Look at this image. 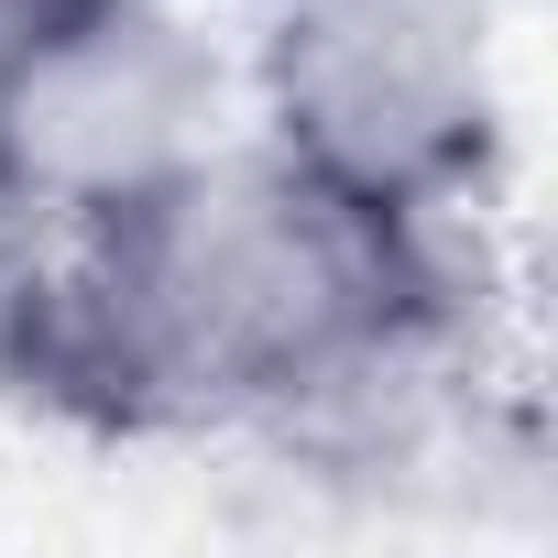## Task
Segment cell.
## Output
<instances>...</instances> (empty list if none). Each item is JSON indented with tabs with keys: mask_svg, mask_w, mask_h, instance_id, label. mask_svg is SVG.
<instances>
[{
	"mask_svg": "<svg viewBox=\"0 0 558 558\" xmlns=\"http://www.w3.org/2000/svg\"><path fill=\"white\" fill-rule=\"evenodd\" d=\"M460 329L438 219L351 197L286 143H219L121 219L34 230L0 274V395L88 438L296 427L416 384Z\"/></svg>",
	"mask_w": 558,
	"mask_h": 558,
	"instance_id": "1",
	"label": "cell"
},
{
	"mask_svg": "<svg viewBox=\"0 0 558 558\" xmlns=\"http://www.w3.org/2000/svg\"><path fill=\"white\" fill-rule=\"evenodd\" d=\"M263 143L460 230L504 154V88L482 0H274L252 45Z\"/></svg>",
	"mask_w": 558,
	"mask_h": 558,
	"instance_id": "2",
	"label": "cell"
},
{
	"mask_svg": "<svg viewBox=\"0 0 558 558\" xmlns=\"http://www.w3.org/2000/svg\"><path fill=\"white\" fill-rule=\"evenodd\" d=\"M230 143V66L175 0H66L0 77V175L34 230L121 219Z\"/></svg>",
	"mask_w": 558,
	"mask_h": 558,
	"instance_id": "3",
	"label": "cell"
},
{
	"mask_svg": "<svg viewBox=\"0 0 558 558\" xmlns=\"http://www.w3.org/2000/svg\"><path fill=\"white\" fill-rule=\"evenodd\" d=\"M56 12H66V0H0V77H12V66L56 34Z\"/></svg>",
	"mask_w": 558,
	"mask_h": 558,
	"instance_id": "4",
	"label": "cell"
},
{
	"mask_svg": "<svg viewBox=\"0 0 558 558\" xmlns=\"http://www.w3.org/2000/svg\"><path fill=\"white\" fill-rule=\"evenodd\" d=\"M34 241V219H23V197H12V175H0V274H12V252Z\"/></svg>",
	"mask_w": 558,
	"mask_h": 558,
	"instance_id": "5",
	"label": "cell"
}]
</instances>
